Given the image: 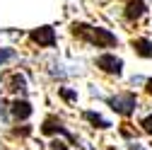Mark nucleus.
<instances>
[{
  "mask_svg": "<svg viewBox=\"0 0 152 150\" xmlns=\"http://www.w3.org/2000/svg\"><path fill=\"white\" fill-rule=\"evenodd\" d=\"M31 41L34 44H39V46H56V32L51 29V27H39V29H34L31 34Z\"/></svg>",
  "mask_w": 152,
  "mask_h": 150,
  "instance_id": "4",
  "label": "nucleus"
},
{
  "mask_svg": "<svg viewBox=\"0 0 152 150\" xmlns=\"http://www.w3.org/2000/svg\"><path fill=\"white\" fill-rule=\"evenodd\" d=\"M10 90H12V92H20V95H24V92H27V80H24V75L15 73V75H12V80H10Z\"/></svg>",
  "mask_w": 152,
  "mask_h": 150,
  "instance_id": "9",
  "label": "nucleus"
},
{
  "mask_svg": "<svg viewBox=\"0 0 152 150\" xmlns=\"http://www.w3.org/2000/svg\"><path fill=\"white\" fill-rule=\"evenodd\" d=\"M133 49H135V53L142 56V58H152V41L150 39H135L133 41Z\"/></svg>",
  "mask_w": 152,
  "mask_h": 150,
  "instance_id": "8",
  "label": "nucleus"
},
{
  "mask_svg": "<svg viewBox=\"0 0 152 150\" xmlns=\"http://www.w3.org/2000/svg\"><path fill=\"white\" fill-rule=\"evenodd\" d=\"M61 95L65 99H77V92H72V90H61Z\"/></svg>",
  "mask_w": 152,
  "mask_h": 150,
  "instance_id": "13",
  "label": "nucleus"
},
{
  "mask_svg": "<svg viewBox=\"0 0 152 150\" xmlns=\"http://www.w3.org/2000/svg\"><path fill=\"white\" fill-rule=\"evenodd\" d=\"M41 131H44V133L46 136H51V133H61V136H65L68 140H75V136L70 133V131L58 121V119H56V116H48L46 121H44V126H41Z\"/></svg>",
  "mask_w": 152,
  "mask_h": 150,
  "instance_id": "5",
  "label": "nucleus"
},
{
  "mask_svg": "<svg viewBox=\"0 0 152 150\" xmlns=\"http://www.w3.org/2000/svg\"><path fill=\"white\" fill-rule=\"evenodd\" d=\"M87 121H92L94 126H97V128H109L111 126V121H106L104 116H99V114H94V111H85V114H82Z\"/></svg>",
  "mask_w": 152,
  "mask_h": 150,
  "instance_id": "10",
  "label": "nucleus"
},
{
  "mask_svg": "<svg viewBox=\"0 0 152 150\" xmlns=\"http://www.w3.org/2000/svg\"><path fill=\"white\" fill-rule=\"evenodd\" d=\"M145 85H147V92H152V80H147Z\"/></svg>",
  "mask_w": 152,
  "mask_h": 150,
  "instance_id": "16",
  "label": "nucleus"
},
{
  "mask_svg": "<svg viewBox=\"0 0 152 150\" xmlns=\"http://www.w3.org/2000/svg\"><path fill=\"white\" fill-rule=\"evenodd\" d=\"M106 102H109V107L116 111V114H121V116H130L133 111H135V107H138L135 95H130V92H123V95H116V97H109Z\"/></svg>",
  "mask_w": 152,
  "mask_h": 150,
  "instance_id": "2",
  "label": "nucleus"
},
{
  "mask_svg": "<svg viewBox=\"0 0 152 150\" xmlns=\"http://www.w3.org/2000/svg\"><path fill=\"white\" fill-rule=\"evenodd\" d=\"M72 34L80 36V39H85L87 44L97 46V49H111V46L118 44L116 34H111L109 29H102V27L85 24V22H75V24H72Z\"/></svg>",
  "mask_w": 152,
  "mask_h": 150,
  "instance_id": "1",
  "label": "nucleus"
},
{
  "mask_svg": "<svg viewBox=\"0 0 152 150\" xmlns=\"http://www.w3.org/2000/svg\"><path fill=\"white\" fill-rule=\"evenodd\" d=\"M31 104L27 102V99H15L12 104H10V114L17 119V121H24V119H29L31 116Z\"/></svg>",
  "mask_w": 152,
  "mask_h": 150,
  "instance_id": "6",
  "label": "nucleus"
},
{
  "mask_svg": "<svg viewBox=\"0 0 152 150\" xmlns=\"http://www.w3.org/2000/svg\"><path fill=\"white\" fill-rule=\"evenodd\" d=\"M97 68H102L109 75H121L123 73V61L116 58L113 53H102L99 58H97Z\"/></svg>",
  "mask_w": 152,
  "mask_h": 150,
  "instance_id": "3",
  "label": "nucleus"
},
{
  "mask_svg": "<svg viewBox=\"0 0 152 150\" xmlns=\"http://www.w3.org/2000/svg\"><path fill=\"white\" fill-rule=\"evenodd\" d=\"M128 150H145V148H142L140 143H130V145H128Z\"/></svg>",
  "mask_w": 152,
  "mask_h": 150,
  "instance_id": "15",
  "label": "nucleus"
},
{
  "mask_svg": "<svg viewBox=\"0 0 152 150\" xmlns=\"http://www.w3.org/2000/svg\"><path fill=\"white\" fill-rule=\"evenodd\" d=\"M145 3L142 0H128V5H126V17L133 22V20H140V17L145 15Z\"/></svg>",
  "mask_w": 152,
  "mask_h": 150,
  "instance_id": "7",
  "label": "nucleus"
},
{
  "mask_svg": "<svg viewBox=\"0 0 152 150\" xmlns=\"http://www.w3.org/2000/svg\"><path fill=\"white\" fill-rule=\"evenodd\" d=\"M15 49H0V65H3V63H7V61H12L15 58Z\"/></svg>",
  "mask_w": 152,
  "mask_h": 150,
  "instance_id": "11",
  "label": "nucleus"
},
{
  "mask_svg": "<svg viewBox=\"0 0 152 150\" xmlns=\"http://www.w3.org/2000/svg\"><path fill=\"white\" fill-rule=\"evenodd\" d=\"M142 131H145V133H150V136H152V114L142 119Z\"/></svg>",
  "mask_w": 152,
  "mask_h": 150,
  "instance_id": "12",
  "label": "nucleus"
},
{
  "mask_svg": "<svg viewBox=\"0 0 152 150\" xmlns=\"http://www.w3.org/2000/svg\"><path fill=\"white\" fill-rule=\"evenodd\" d=\"M51 148H53V150H65V145H63L61 140H53V143H51Z\"/></svg>",
  "mask_w": 152,
  "mask_h": 150,
  "instance_id": "14",
  "label": "nucleus"
}]
</instances>
